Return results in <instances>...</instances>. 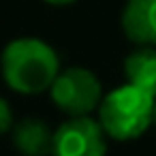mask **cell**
Segmentation results:
<instances>
[{
    "instance_id": "6",
    "label": "cell",
    "mask_w": 156,
    "mask_h": 156,
    "mask_svg": "<svg viewBox=\"0 0 156 156\" xmlns=\"http://www.w3.org/2000/svg\"><path fill=\"white\" fill-rule=\"evenodd\" d=\"M13 145L24 156H51L54 130L41 118H24L13 124Z\"/></svg>"
},
{
    "instance_id": "2",
    "label": "cell",
    "mask_w": 156,
    "mask_h": 156,
    "mask_svg": "<svg viewBox=\"0 0 156 156\" xmlns=\"http://www.w3.org/2000/svg\"><path fill=\"white\" fill-rule=\"evenodd\" d=\"M156 94L124 83L103 94L98 103V124L115 141L139 139L154 124Z\"/></svg>"
},
{
    "instance_id": "9",
    "label": "cell",
    "mask_w": 156,
    "mask_h": 156,
    "mask_svg": "<svg viewBox=\"0 0 156 156\" xmlns=\"http://www.w3.org/2000/svg\"><path fill=\"white\" fill-rule=\"evenodd\" d=\"M47 5H54V7H66V5H73L75 0H45Z\"/></svg>"
},
{
    "instance_id": "3",
    "label": "cell",
    "mask_w": 156,
    "mask_h": 156,
    "mask_svg": "<svg viewBox=\"0 0 156 156\" xmlns=\"http://www.w3.org/2000/svg\"><path fill=\"white\" fill-rule=\"evenodd\" d=\"M54 105L69 118L90 115L98 109L103 98V86L98 77L86 66H69L58 73L49 88Z\"/></svg>"
},
{
    "instance_id": "5",
    "label": "cell",
    "mask_w": 156,
    "mask_h": 156,
    "mask_svg": "<svg viewBox=\"0 0 156 156\" xmlns=\"http://www.w3.org/2000/svg\"><path fill=\"white\" fill-rule=\"evenodd\" d=\"M120 24L137 47H156V0H126Z\"/></svg>"
},
{
    "instance_id": "1",
    "label": "cell",
    "mask_w": 156,
    "mask_h": 156,
    "mask_svg": "<svg viewBox=\"0 0 156 156\" xmlns=\"http://www.w3.org/2000/svg\"><path fill=\"white\" fill-rule=\"evenodd\" d=\"M60 71L56 49L34 37L13 39L0 54L2 79L20 94H41L49 90Z\"/></svg>"
},
{
    "instance_id": "10",
    "label": "cell",
    "mask_w": 156,
    "mask_h": 156,
    "mask_svg": "<svg viewBox=\"0 0 156 156\" xmlns=\"http://www.w3.org/2000/svg\"><path fill=\"white\" fill-rule=\"evenodd\" d=\"M154 124H156V105H154Z\"/></svg>"
},
{
    "instance_id": "8",
    "label": "cell",
    "mask_w": 156,
    "mask_h": 156,
    "mask_svg": "<svg viewBox=\"0 0 156 156\" xmlns=\"http://www.w3.org/2000/svg\"><path fill=\"white\" fill-rule=\"evenodd\" d=\"M13 111H11V107H9V103L0 96V137H2L7 130H11L13 128Z\"/></svg>"
},
{
    "instance_id": "7",
    "label": "cell",
    "mask_w": 156,
    "mask_h": 156,
    "mask_svg": "<svg viewBox=\"0 0 156 156\" xmlns=\"http://www.w3.org/2000/svg\"><path fill=\"white\" fill-rule=\"evenodd\" d=\"M126 83L156 94V47H137L124 58Z\"/></svg>"
},
{
    "instance_id": "4",
    "label": "cell",
    "mask_w": 156,
    "mask_h": 156,
    "mask_svg": "<svg viewBox=\"0 0 156 156\" xmlns=\"http://www.w3.org/2000/svg\"><path fill=\"white\" fill-rule=\"evenodd\" d=\"M107 135L90 115L69 118L54 130L51 156H105Z\"/></svg>"
}]
</instances>
